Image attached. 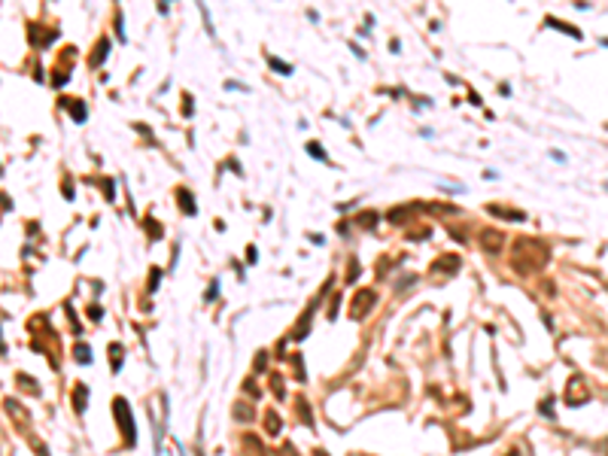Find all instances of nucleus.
<instances>
[{
	"instance_id": "7ed1b4c3",
	"label": "nucleus",
	"mask_w": 608,
	"mask_h": 456,
	"mask_svg": "<svg viewBox=\"0 0 608 456\" xmlns=\"http://www.w3.org/2000/svg\"><path fill=\"white\" fill-rule=\"evenodd\" d=\"M377 301V295L371 292V289H362V292H356L353 295V301H350V320H362L368 310H371V304Z\"/></svg>"
},
{
	"instance_id": "2eb2a0df",
	"label": "nucleus",
	"mask_w": 608,
	"mask_h": 456,
	"mask_svg": "<svg viewBox=\"0 0 608 456\" xmlns=\"http://www.w3.org/2000/svg\"><path fill=\"white\" fill-rule=\"evenodd\" d=\"M180 207H182L188 216L195 213V201H192V195H188V192H180Z\"/></svg>"
},
{
	"instance_id": "412c9836",
	"label": "nucleus",
	"mask_w": 608,
	"mask_h": 456,
	"mask_svg": "<svg viewBox=\"0 0 608 456\" xmlns=\"http://www.w3.org/2000/svg\"><path fill=\"white\" fill-rule=\"evenodd\" d=\"M308 149H310V156H314V158H322V152H320V143H308Z\"/></svg>"
},
{
	"instance_id": "9b49d317",
	"label": "nucleus",
	"mask_w": 608,
	"mask_h": 456,
	"mask_svg": "<svg viewBox=\"0 0 608 456\" xmlns=\"http://www.w3.org/2000/svg\"><path fill=\"white\" fill-rule=\"evenodd\" d=\"M64 104L70 106V112H73V119H76V122H82V119H86V106H82V104H76V98H67Z\"/></svg>"
},
{
	"instance_id": "f8f14e48",
	"label": "nucleus",
	"mask_w": 608,
	"mask_h": 456,
	"mask_svg": "<svg viewBox=\"0 0 608 456\" xmlns=\"http://www.w3.org/2000/svg\"><path fill=\"white\" fill-rule=\"evenodd\" d=\"M244 447H246V453H250V456H264L262 444H256V438H252V435H246V438H244Z\"/></svg>"
},
{
	"instance_id": "ddd939ff",
	"label": "nucleus",
	"mask_w": 608,
	"mask_h": 456,
	"mask_svg": "<svg viewBox=\"0 0 608 456\" xmlns=\"http://www.w3.org/2000/svg\"><path fill=\"white\" fill-rule=\"evenodd\" d=\"M106 49H110V40L104 36V40L98 43V49H94V55H92V64H100V61H104V55H106Z\"/></svg>"
},
{
	"instance_id": "39448f33",
	"label": "nucleus",
	"mask_w": 608,
	"mask_h": 456,
	"mask_svg": "<svg viewBox=\"0 0 608 456\" xmlns=\"http://www.w3.org/2000/svg\"><path fill=\"white\" fill-rule=\"evenodd\" d=\"M480 244H484L486 252H499L502 244H505V238H502L499 232H492V228H486V232H480Z\"/></svg>"
},
{
	"instance_id": "6ab92c4d",
	"label": "nucleus",
	"mask_w": 608,
	"mask_h": 456,
	"mask_svg": "<svg viewBox=\"0 0 608 456\" xmlns=\"http://www.w3.org/2000/svg\"><path fill=\"white\" fill-rule=\"evenodd\" d=\"M374 219H377V213H362V216H359V225L371 228V225H374Z\"/></svg>"
},
{
	"instance_id": "1a4fd4ad",
	"label": "nucleus",
	"mask_w": 608,
	"mask_h": 456,
	"mask_svg": "<svg viewBox=\"0 0 608 456\" xmlns=\"http://www.w3.org/2000/svg\"><path fill=\"white\" fill-rule=\"evenodd\" d=\"M280 426H283V423H280V416H277L274 410L264 414V429H268V435H280Z\"/></svg>"
},
{
	"instance_id": "f257e3e1",
	"label": "nucleus",
	"mask_w": 608,
	"mask_h": 456,
	"mask_svg": "<svg viewBox=\"0 0 608 456\" xmlns=\"http://www.w3.org/2000/svg\"><path fill=\"white\" fill-rule=\"evenodd\" d=\"M548 258V246H542V244H536V240H517V250H514V268L520 271V274H526V271H532V268H538V264Z\"/></svg>"
},
{
	"instance_id": "20e7f679",
	"label": "nucleus",
	"mask_w": 608,
	"mask_h": 456,
	"mask_svg": "<svg viewBox=\"0 0 608 456\" xmlns=\"http://www.w3.org/2000/svg\"><path fill=\"white\" fill-rule=\"evenodd\" d=\"M4 410L10 414V420H16L18 429H28V410H24L16 398H6V402H4Z\"/></svg>"
},
{
	"instance_id": "dca6fc26",
	"label": "nucleus",
	"mask_w": 608,
	"mask_h": 456,
	"mask_svg": "<svg viewBox=\"0 0 608 456\" xmlns=\"http://www.w3.org/2000/svg\"><path fill=\"white\" fill-rule=\"evenodd\" d=\"M298 414H301V420H304V423H308V426H310V423H314V420H310V404H308V402H304V398H298Z\"/></svg>"
},
{
	"instance_id": "5701e85b",
	"label": "nucleus",
	"mask_w": 608,
	"mask_h": 456,
	"mask_svg": "<svg viewBox=\"0 0 608 456\" xmlns=\"http://www.w3.org/2000/svg\"><path fill=\"white\" fill-rule=\"evenodd\" d=\"M314 456H326V450H316V453H314Z\"/></svg>"
},
{
	"instance_id": "4be33fe9",
	"label": "nucleus",
	"mask_w": 608,
	"mask_h": 456,
	"mask_svg": "<svg viewBox=\"0 0 608 456\" xmlns=\"http://www.w3.org/2000/svg\"><path fill=\"white\" fill-rule=\"evenodd\" d=\"M256 365H258L256 371H264V353H258V356H256Z\"/></svg>"
},
{
	"instance_id": "4468645a",
	"label": "nucleus",
	"mask_w": 608,
	"mask_h": 456,
	"mask_svg": "<svg viewBox=\"0 0 608 456\" xmlns=\"http://www.w3.org/2000/svg\"><path fill=\"white\" fill-rule=\"evenodd\" d=\"M490 213H496V216H505V219H523V213H517V210H505V207H496V204L490 207Z\"/></svg>"
},
{
	"instance_id": "b1692460",
	"label": "nucleus",
	"mask_w": 608,
	"mask_h": 456,
	"mask_svg": "<svg viewBox=\"0 0 608 456\" xmlns=\"http://www.w3.org/2000/svg\"><path fill=\"white\" fill-rule=\"evenodd\" d=\"M508 456H517V450H511V453H508Z\"/></svg>"
},
{
	"instance_id": "f03ea898",
	"label": "nucleus",
	"mask_w": 608,
	"mask_h": 456,
	"mask_svg": "<svg viewBox=\"0 0 608 456\" xmlns=\"http://www.w3.org/2000/svg\"><path fill=\"white\" fill-rule=\"evenodd\" d=\"M112 408H116V423H119V429H122V438H125V444L131 447V444L137 441V429H134V423H131L128 402H125V398H116V402H112Z\"/></svg>"
},
{
	"instance_id": "aec40b11",
	"label": "nucleus",
	"mask_w": 608,
	"mask_h": 456,
	"mask_svg": "<svg viewBox=\"0 0 608 456\" xmlns=\"http://www.w3.org/2000/svg\"><path fill=\"white\" fill-rule=\"evenodd\" d=\"M271 386H274V396L283 398V380H280V377H271Z\"/></svg>"
},
{
	"instance_id": "9d476101",
	"label": "nucleus",
	"mask_w": 608,
	"mask_h": 456,
	"mask_svg": "<svg viewBox=\"0 0 608 456\" xmlns=\"http://www.w3.org/2000/svg\"><path fill=\"white\" fill-rule=\"evenodd\" d=\"M441 268H450V274H453L456 268H460V258H456V256H444V258H438V262L432 264V271H441Z\"/></svg>"
},
{
	"instance_id": "6e6552de",
	"label": "nucleus",
	"mask_w": 608,
	"mask_h": 456,
	"mask_svg": "<svg viewBox=\"0 0 608 456\" xmlns=\"http://www.w3.org/2000/svg\"><path fill=\"white\" fill-rule=\"evenodd\" d=\"M234 416H238L240 423H250L252 416H256V408H250L246 402H238V404H234Z\"/></svg>"
},
{
	"instance_id": "0eeeda50",
	"label": "nucleus",
	"mask_w": 608,
	"mask_h": 456,
	"mask_svg": "<svg viewBox=\"0 0 608 456\" xmlns=\"http://www.w3.org/2000/svg\"><path fill=\"white\" fill-rule=\"evenodd\" d=\"M16 384H18L22 390H28V396H40V384H36V380H30L28 374H18V377H16Z\"/></svg>"
},
{
	"instance_id": "423d86ee",
	"label": "nucleus",
	"mask_w": 608,
	"mask_h": 456,
	"mask_svg": "<svg viewBox=\"0 0 608 456\" xmlns=\"http://www.w3.org/2000/svg\"><path fill=\"white\" fill-rule=\"evenodd\" d=\"M86 404H88V386L76 384V390H73V408H76V414H82Z\"/></svg>"
},
{
	"instance_id": "a211bd4d",
	"label": "nucleus",
	"mask_w": 608,
	"mask_h": 456,
	"mask_svg": "<svg viewBox=\"0 0 608 456\" xmlns=\"http://www.w3.org/2000/svg\"><path fill=\"white\" fill-rule=\"evenodd\" d=\"M76 359H80V362H88V359H92V350H88L86 344H80V347H76Z\"/></svg>"
},
{
	"instance_id": "f3484780",
	"label": "nucleus",
	"mask_w": 608,
	"mask_h": 456,
	"mask_svg": "<svg viewBox=\"0 0 608 456\" xmlns=\"http://www.w3.org/2000/svg\"><path fill=\"white\" fill-rule=\"evenodd\" d=\"M110 353H112V371H119V368H122V347H119V344H112Z\"/></svg>"
}]
</instances>
